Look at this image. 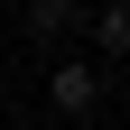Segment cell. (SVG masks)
Here are the masks:
<instances>
[{
  "label": "cell",
  "mask_w": 130,
  "mask_h": 130,
  "mask_svg": "<svg viewBox=\"0 0 130 130\" xmlns=\"http://www.w3.org/2000/svg\"><path fill=\"white\" fill-rule=\"evenodd\" d=\"M46 111L93 121V111H102V65H46Z\"/></svg>",
  "instance_id": "cell-1"
},
{
  "label": "cell",
  "mask_w": 130,
  "mask_h": 130,
  "mask_svg": "<svg viewBox=\"0 0 130 130\" xmlns=\"http://www.w3.org/2000/svg\"><path fill=\"white\" fill-rule=\"evenodd\" d=\"M74 19H84V0H28V37H37V46H56Z\"/></svg>",
  "instance_id": "cell-2"
},
{
  "label": "cell",
  "mask_w": 130,
  "mask_h": 130,
  "mask_svg": "<svg viewBox=\"0 0 130 130\" xmlns=\"http://www.w3.org/2000/svg\"><path fill=\"white\" fill-rule=\"evenodd\" d=\"M93 37H102V56H111V65L130 56V0H102V9H93Z\"/></svg>",
  "instance_id": "cell-3"
}]
</instances>
